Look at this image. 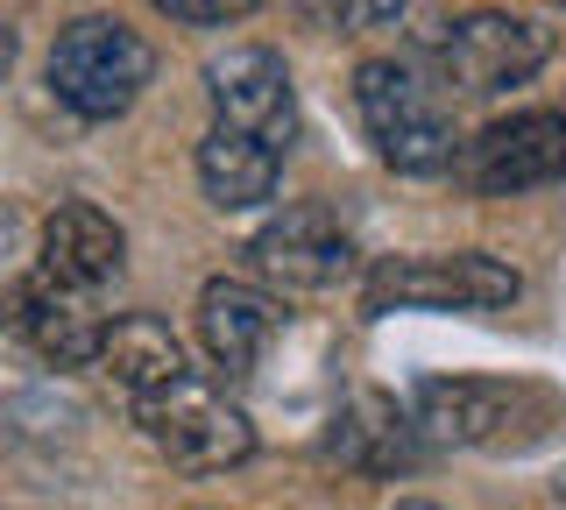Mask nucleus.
I'll return each mask as SVG.
<instances>
[{"label":"nucleus","instance_id":"6","mask_svg":"<svg viewBox=\"0 0 566 510\" xmlns=\"http://www.w3.org/2000/svg\"><path fill=\"white\" fill-rule=\"evenodd\" d=\"M553 58V37H545L538 22H524V14H460L447 22L432 43H424V64L439 72V85L460 100H489V93H510V85H524L538 64Z\"/></svg>","mask_w":566,"mask_h":510},{"label":"nucleus","instance_id":"7","mask_svg":"<svg viewBox=\"0 0 566 510\" xmlns=\"http://www.w3.org/2000/svg\"><path fill=\"white\" fill-rule=\"evenodd\" d=\"M460 185L482 191V199H517V191L559 185L566 178V114L531 107L510 121H489L468 149H460Z\"/></svg>","mask_w":566,"mask_h":510},{"label":"nucleus","instance_id":"15","mask_svg":"<svg viewBox=\"0 0 566 510\" xmlns=\"http://www.w3.org/2000/svg\"><path fill=\"white\" fill-rule=\"evenodd\" d=\"M276 178H283V149H270L262 135H241V128H220L199 143V185L220 214H248V206L276 199Z\"/></svg>","mask_w":566,"mask_h":510},{"label":"nucleus","instance_id":"2","mask_svg":"<svg viewBox=\"0 0 566 510\" xmlns=\"http://www.w3.org/2000/svg\"><path fill=\"white\" fill-rule=\"evenodd\" d=\"M354 114H361L376 156L389 170H403V178H432V170L460 164L453 128H447V114H439L432 85L418 79V64L368 58L361 72H354Z\"/></svg>","mask_w":566,"mask_h":510},{"label":"nucleus","instance_id":"19","mask_svg":"<svg viewBox=\"0 0 566 510\" xmlns=\"http://www.w3.org/2000/svg\"><path fill=\"white\" fill-rule=\"evenodd\" d=\"M403 510H439V503H403Z\"/></svg>","mask_w":566,"mask_h":510},{"label":"nucleus","instance_id":"11","mask_svg":"<svg viewBox=\"0 0 566 510\" xmlns=\"http://www.w3.org/2000/svg\"><path fill=\"white\" fill-rule=\"evenodd\" d=\"M283 326V305L270 291L241 284V277H212V284L199 291V341L212 368H220V383H248L262 362V347L276 341Z\"/></svg>","mask_w":566,"mask_h":510},{"label":"nucleus","instance_id":"10","mask_svg":"<svg viewBox=\"0 0 566 510\" xmlns=\"http://www.w3.org/2000/svg\"><path fill=\"white\" fill-rule=\"evenodd\" d=\"M120 262H128V235H120L114 214L71 199V206H57V214L43 220V256H35V270H43L50 284L106 298L120 284Z\"/></svg>","mask_w":566,"mask_h":510},{"label":"nucleus","instance_id":"18","mask_svg":"<svg viewBox=\"0 0 566 510\" xmlns=\"http://www.w3.org/2000/svg\"><path fill=\"white\" fill-rule=\"evenodd\" d=\"M8 64H14V29L0 22V79H8Z\"/></svg>","mask_w":566,"mask_h":510},{"label":"nucleus","instance_id":"14","mask_svg":"<svg viewBox=\"0 0 566 510\" xmlns=\"http://www.w3.org/2000/svg\"><path fill=\"white\" fill-rule=\"evenodd\" d=\"M333 454H340L347 468H361V475H403V468H418L424 433H418L411 412H397V397L361 391L340 418H333Z\"/></svg>","mask_w":566,"mask_h":510},{"label":"nucleus","instance_id":"1","mask_svg":"<svg viewBox=\"0 0 566 510\" xmlns=\"http://www.w3.org/2000/svg\"><path fill=\"white\" fill-rule=\"evenodd\" d=\"M411 418L432 447H489V454H524L553 426H566L559 397L538 383H495V376H424L411 391Z\"/></svg>","mask_w":566,"mask_h":510},{"label":"nucleus","instance_id":"12","mask_svg":"<svg viewBox=\"0 0 566 510\" xmlns=\"http://www.w3.org/2000/svg\"><path fill=\"white\" fill-rule=\"evenodd\" d=\"M14 326L29 333L35 355H50L57 368H93L99 341H106V312H99V298L50 284L43 270H29V277H22V291H14Z\"/></svg>","mask_w":566,"mask_h":510},{"label":"nucleus","instance_id":"16","mask_svg":"<svg viewBox=\"0 0 566 510\" xmlns=\"http://www.w3.org/2000/svg\"><path fill=\"white\" fill-rule=\"evenodd\" d=\"M318 29H340V37H368V29H389L403 14V0H297Z\"/></svg>","mask_w":566,"mask_h":510},{"label":"nucleus","instance_id":"20","mask_svg":"<svg viewBox=\"0 0 566 510\" xmlns=\"http://www.w3.org/2000/svg\"><path fill=\"white\" fill-rule=\"evenodd\" d=\"M559 497H566V468H559Z\"/></svg>","mask_w":566,"mask_h":510},{"label":"nucleus","instance_id":"4","mask_svg":"<svg viewBox=\"0 0 566 510\" xmlns=\"http://www.w3.org/2000/svg\"><path fill=\"white\" fill-rule=\"evenodd\" d=\"M135 418H142V433H149V447L185 475H227V468H241L248 454H255L248 412L220 391V383H199V376H177L156 397H142Z\"/></svg>","mask_w":566,"mask_h":510},{"label":"nucleus","instance_id":"13","mask_svg":"<svg viewBox=\"0 0 566 510\" xmlns=\"http://www.w3.org/2000/svg\"><path fill=\"white\" fill-rule=\"evenodd\" d=\"M93 368H99V376L114 383L128 404L156 397V391H164V383H177V376H191V368H185V347H177L170 326L149 320V312H120V320H106V341H99Z\"/></svg>","mask_w":566,"mask_h":510},{"label":"nucleus","instance_id":"3","mask_svg":"<svg viewBox=\"0 0 566 510\" xmlns=\"http://www.w3.org/2000/svg\"><path fill=\"white\" fill-rule=\"evenodd\" d=\"M156 79V50L114 14H78L50 43V93L78 121H114L142 100V85Z\"/></svg>","mask_w":566,"mask_h":510},{"label":"nucleus","instance_id":"17","mask_svg":"<svg viewBox=\"0 0 566 510\" xmlns=\"http://www.w3.org/2000/svg\"><path fill=\"white\" fill-rule=\"evenodd\" d=\"M149 8L170 14V22H191V29H227L241 14H255V0H149Z\"/></svg>","mask_w":566,"mask_h":510},{"label":"nucleus","instance_id":"9","mask_svg":"<svg viewBox=\"0 0 566 510\" xmlns=\"http://www.w3.org/2000/svg\"><path fill=\"white\" fill-rule=\"evenodd\" d=\"M248 256H255L262 277H276V284H291V291H333L354 270V235L326 206H283L276 220L255 227Z\"/></svg>","mask_w":566,"mask_h":510},{"label":"nucleus","instance_id":"5","mask_svg":"<svg viewBox=\"0 0 566 510\" xmlns=\"http://www.w3.org/2000/svg\"><path fill=\"white\" fill-rule=\"evenodd\" d=\"M524 277L495 256H382L368 270V312H495L517 305Z\"/></svg>","mask_w":566,"mask_h":510},{"label":"nucleus","instance_id":"8","mask_svg":"<svg viewBox=\"0 0 566 510\" xmlns=\"http://www.w3.org/2000/svg\"><path fill=\"white\" fill-rule=\"evenodd\" d=\"M206 93H212V121H220V128L262 135L270 149L297 143V93H291V72H283L276 50H262V43L227 50L206 72Z\"/></svg>","mask_w":566,"mask_h":510}]
</instances>
